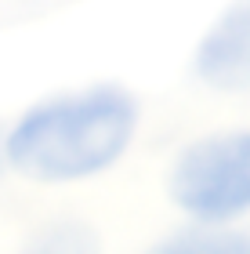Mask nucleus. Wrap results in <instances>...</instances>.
<instances>
[{
    "mask_svg": "<svg viewBox=\"0 0 250 254\" xmlns=\"http://www.w3.org/2000/svg\"><path fill=\"white\" fill-rule=\"evenodd\" d=\"M138 131V98L116 84L62 91L7 131V164L33 182H84L109 171Z\"/></svg>",
    "mask_w": 250,
    "mask_h": 254,
    "instance_id": "f257e3e1",
    "label": "nucleus"
},
{
    "mask_svg": "<svg viewBox=\"0 0 250 254\" xmlns=\"http://www.w3.org/2000/svg\"><path fill=\"white\" fill-rule=\"evenodd\" d=\"M170 203L192 222H236L250 211V131L189 142L170 164Z\"/></svg>",
    "mask_w": 250,
    "mask_h": 254,
    "instance_id": "f03ea898",
    "label": "nucleus"
},
{
    "mask_svg": "<svg viewBox=\"0 0 250 254\" xmlns=\"http://www.w3.org/2000/svg\"><path fill=\"white\" fill-rule=\"evenodd\" d=\"M196 73L203 84L221 91H243L250 84V0L229 4L203 33Z\"/></svg>",
    "mask_w": 250,
    "mask_h": 254,
    "instance_id": "7ed1b4c3",
    "label": "nucleus"
},
{
    "mask_svg": "<svg viewBox=\"0 0 250 254\" xmlns=\"http://www.w3.org/2000/svg\"><path fill=\"white\" fill-rule=\"evenodd\" d=\"M156 251L170 254H250V229H232L229 222H196L167 236Z\"/></svg>",
    "mask_w": 250,
    "mask_h": 254,
    "instance_id": "20e7f679",
    "label": "nucleus"
},
{
    "mask_svg": "<svg viewBox=\"0 0 250 254\" xmlns=\"http://www.w3.org/2000/svg\"><path fill=\"white\" fill-rule=\"evenodd\" d=\"M4 167H11V164H7V134L0 131V171Z\"/></svg>",
    "mask_w": 250,
    "mask_h": 254,
    "instance_id": "39448f33",
    "label": "nucleus"
}]
</instances>
